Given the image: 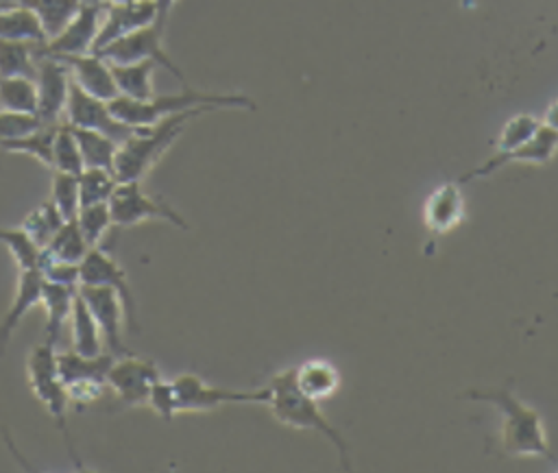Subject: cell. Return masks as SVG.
I'll use <instances>...</instances> for the list:
<instances>
[{
  "instance_id": "1",
  "label": "cell",
  "mask_w": 558,
  "mask_h": 473,
  "mask_svg": "<svg viewBox=\"0 0 558 473\" xmlns=\"http://www.w3.org/2000/svg\"><path fill=\"white\" fill-rule=\"evenodd\" d=\"M464 397L473 401H486L495 405V410L501 414V425L497 436L504 453L512 458H551V449L547 442L541 414L532 405L523 403L508 388H493V390L471 388L464 392Z\"/></svg>"
},
{
  "instance_id": "2",
  "label": "cell",
  "mask_w": 558,
  "mask_h": 473,
  "mask_svg": "<svg viewBox=\"0 0 558 473\" xmlns=\"http://www.w3.org/2000/svg\"><path fill=\"white\" fill-rule=\"evenodd\" d=\"M214 111L211 107H196L174 116H168L150 126L135 129L124 142H120L113 172L118 181H142L181 137L185 126L198 116Z\"/></svg>"
},
{
  "instance_id": "3",
  "label": "cell",
  "mask_w": 558,
  "mask_h": 473,
  "mask_svg": "<svg viewBox=\"0 0 558 473\" xmlns=\"http://www.w3.org/2000/svg\"><path fill=\"white\" fill-rule=\"evenodd\" d=\"M268 412L286 427L292 429H312L329 438V442L340 453L344 469H351L349 449L340 432L325 419L320 403L310 399L294 379V368H283L275 373L266 384V403Z\"/></svg>"
},
{
  "instance_id": "4",
  "label": "cell",
  "mask_w": 558,
  "mask_h": 473,
  "mask_svg": "<svg viewBox=\"0 0 558 473\" xmlns=\"http://www.w3.org/2000/svg\"><path fill=\"white\" fill-rule=\"evenodd\" d=\"M111 113L131 129L150 126L168 116L196 109L211 107L216 109H255V102L244 94H216V92H198L185 85L179 94H155L148 100H131L124 96H116L109 100Z\"/></svg>"
},
{
  "instance_id": "5",
  "label": "cell",
  "mask_w": 558,
  "mask_h": 473,
  "mask_svg": "<svg viewBox=\"0 0 558 473\" xmlns=\"http://www.w3.org/2000/svg\"><path fill=\"white\" fill-rule=\"evenodd\" d=\"M26 377H28V386L33 397L46 408V412L52 416L57 429L63 436L65 449L72 458V462L76 464V469H83L81 458L72 445V436L68 429V408H70V395L68 388L63 384V379L59 377L57 371V353L54 347L48 342L37 344L26 360Z\"/></svg>"
},
{
  "instance_id": "6",
  "label": "cell",
  "mask_w": 558,
  "mask_h": 473,
  "mask_svg": "<svg viewBox=\"0 0 558 473\" xmlns=\"http://www.w3.org/2000/svg\"><path fill=\"white\" fill-rule=\"evenodd\" d=\"M109 211L113 227L120 229H129L146 220H163L179 229L190 227L172 205L159 196H150L142 187V181H118L109 198Z\"/></svg>"
},
{
  "instance_id": "7",
  "label": "cell",
  "mask_w": 558,
  "mask_h": 473,
  "mask_svg": "<svg viewBox=\"0 0 558 473\" xmlns=\"http://www.w3.org/2000/svg\"><path fill=\"white\" fill-rule=\"evenodd\" d=\"M172 381L177 412H207L229 403H266V386L255 390H233L211 386L194 373L177 375Z\"/></svg>"
},
{
  "instance_id": "8",
  "label": "cell",
  "mask_w": 558,
  "mask_h": 473,
  "mask_svg": "<svg viewBox=\"0 0 558 473\" xmlns=\"http://www.w3.org/2000/svg\"><path fill=\"white\" fill-rule=\"evenodd\" d=\"M163 33L166 31L153 22L148 26H142V28L111 41L109 46L98 50V54L102 59H107L109 63H131V61L150 59L159 68L174 74L185 85V76H183L181 68L174 63V59L163 48Z\"/></svg>"
},
{
  "instance_id": "9",
  "label": "cell",
  "mask_w": 558,
  "mask_h": 473,
  "mask_svg": "<svg viewBox=\"0 0 558 473\" xmlns=\"http://www.w3.org/2000/svg\"><path fill=\"white\" fill-rule=\"evenodd\" d=\"M157 379H161L159 366L153 360L140 357L135 353L113 357L107 371V388L124 408L148 403L150 388Z\"/></svg>"
},
{
  "instance_id": "10",
  "label": "cell",
  "mask_w": 558,
  "mask_h": 473,
  "mask_svg": "<svg viewBox=\"0 0 558 473\" xmlns=\"http://www.w3.org/2000/svg\"><path fill=\"white\" fill-rule=\"evenodd\" d=\"M78 286H109L113 288L124 305V325L131 333H140V320H137V301L133 296V290L129 286L124 268L102 248L94 246L85 255V259L78 264Z\"/></svg>"
},
{
  "instance_id": "11",
  "label": "cell",
  "mask_w": 558,
  "mask_h": 473,
  "mask_svg": "<svg viewBox=\"0 0 558 473\" xmlns=\"http://www.w3.org/2000/svg\"><path fill=\"white\" fill-rule=\"evenodd\" d=\"M70 85H72V76L68 65L54 54L39 52L37 70H35V87H37V118L44 124L63 122Z\"/></svg>"
},
{
  "instance_id": "12",
  "label": "cell",
  "mask_w": 558,
  "mask_h": 473,
  "mask_svg": "<svg viewBox=\"0 0 558 473\" xmlns=\"http://www.w3.org/2000/svg\"><path fill=\"white\" fill-rule=\"evenodd\" d=\"M78 296L89 307V312L100 329L105 349L116 357L129 355L131 351L122 338L124 305H122L120 294L109 286H78Z\"/></svg>"
},
{
  "instance_id": "13",
  "label": "cell",
  "mask_w": 558,
  "mask_h": 473,
  "mask_svg": "<svg viewBox=\"0 0 558 473\" xmlns=\"http://www.w3.org/2000/svg\"><path fill=\"white\" fill-rule=\"evenodd\" d=\"M63 122L76 129H94L100 131L118 142H124L135 129L120 122L113 113L107 100L87 94L76 83L70 85V96L63 111Z\"/></svg>"
},
{
  "instance_id": "14",
  "label": "cell",
  "mask_w": 558,
  "mask_h": 473,
  "mask_svg": "<svg viewBox=\"0 0 558 473\" xmlns=\"http://www.w3.org/2000/svg\"><path fill=\"white\" fill-rule=\"evenodd\" d=\"M102 11H105V2L83 0L74 17L54 37H50L44 46H39V52L54 54V57L92 52L100 31Z\"/></svg>"
},
{
  "instance_id": "15",
  "label": "cell",
  "mask_w": 558,
  "mask_h": 473,
  "mask_svg": "<svg viewBox=\"0 0 558 473\" xmlns=\"http://www.w3.org/2000/svg\"><path fill=\"white\" fill-rule=\"evenodd\" d=\"M556 153H558V133L541 122L538 131H536L527 142H523L521 146H517V148L510 150V153L488 157L484 163H480V166H475L473 170H469L466 174H462V177L458 179V183L464 185V183H469L471 179L488 177V174H493L495 170H499V168H504V166H510V163H534V166H543V163H547L549 159H554Z\"/></svg>"
},
{
  "instance_id": "16",
  "label": "cell",
  "mask_w": 558,
  "mask_h": 473,
  "mask_svg": "<svg viewBox=\"0 0 558 473\" xmlns=\"http://www.w3.org/2000/svg\"><path fill=\"white\" fill-rule=\"evenodd\" d=\"M157 17L155 0H135V2H107L102 11L100 31L92 52L102 50L111 41L153 24Z\"/></svg>"
},
{
  "instance_id": "17",
  "label": "cell",
  "mask_w": 558,
  "mask_h": 473,
  "mask_svg": "<svg viewBox=\"0 0 558 473\" xmlns=\"http://www.w3.org/2000/svg\"><path fill=\"white\" fill-rule=\"evenodd\" d=\"M81 89L102 100H113L118 96V85L111 72V63L102 59L98 52H83V54H61L59 57Z\"/></svg>"
},
{
  "instance_id": "18",
  "label": "cell",
  "mask_w": 558,
  "mask_h": 473,
  "mask_svg": "<svg viewBox=\"0 0 558 473\" xmlns=\"http://www.w3.org/2000/svg\"><path fill=\"white\" fill-rule=\"evenodd\" d=\"M41 286L44 275L39 268H24L17 275L15 296L9 303L4 316L0 318V357L4 355L15 329L20 327L22 318L37 305H41Z\"/></svg>"
},
{
  "instance_id": "19",
  "label": "cell",
  "mask_w": 558,
  "mask_h": 473,
  "mask_svg": "<svg viewBox=\"0 0 558 473\" xmlns=\"http://www.w3.org/2000/svg\"><path fill=\"white\" fill-rule=\"evenodd\" d=\"M464 220V196L458 181L440 183L423 205V225L434 235L453 231Z\"/></svg>"
},
{
  "instance_id": "20",
  "label": "cell",
  "mask_w": 558,
  "mask_h": 473,
  "mask_svg": "<svg viewBox=\"0 0 558 473\" xmlns=\"http://www.w3.org/2000/svg\"><path fill=\"white\" fill-rule=\"evenodd\" d=\"M76 290H78V286H65V283L44 279V286H41V307L46 310L44 342L57 347V342L63 333V327L70 323Z\"/></svg>"
},
{
  "instance_id": "21",
  "label": "cell",
  "mask_w": 558,
  "mask_h": 473,
  "mask_svg": "<svg viewBox=\"0 0 558 473\" xmlns=\"http://www.w3.org/2000/svg\"><path fill=\"white\" fill-rule=\"evenodd\" d=\"M0 39L31 41L37 46H44L48 41L35 11H31L26 4L17 0L0 4Z\"/></svg>"
},
{
  "instance_id": "22",
  "label": "cell",
  "mask_w": 558,
  "mask_h": 473,
  "mask_svg": "<svg viewBox=\"0 0 558 473\" xmlns=\"http://www.w3.org/2000/svg\"><path fill=\"white\" fill-rule=\"evenodd\" d=\"M116 355L100 353V355H81L76 351L57 353V371L65 386L76 381H107V371Z\"/></svg>"
},
{
  "instance_id": "23",
  "label": "cell",
  "mask_w": 558,
  "mask_h": 473,
  "mask_svg": "<svg viewBox=\"0 0 558 473\" xmlns=\"http://www.w3.org/2000/svg\"><path fill=\"white\" fill-rule=\"evenodd\" d=\"M159 65L150 59L144 61H131V63H111V72L118 85V96L131 98V100H148L155 92V70Z\"/></svg>"
},
{
  "instance_id": "24",
  "label": "cell",
  "mask_w": 558,
  "mask_h": 473,
  "mask_svg": "<svg viewBox=\"0 0 558 473\" xmlns=\"http://www.w3.org/2000/svg\"><path fill=\"white\" fill-rule=\"evenodd\" d=\"M296 386L314 401H325L333 397L340 388V373L325 360H307L294 366Z\"/></svg>"
},
{
  "instance_id": "25",
  "label": "cell",
  "mask_w": 558,
  "mask_h": 473,
  "mask_svg": "<svg viewBox=\"0 0 558 473\" xmlns=\"http://www.w3.org/2000/svg\"><path fill=\"white\" fill-rule=\"evenodd\" d=\"M68 325H70V338H72V351H76L81 355L105 353V342H102L100 329H98L89 307L78 296V290H76V299H74Z\"/></svg>"
},
{
  "instance_id": "26",
  "label": "cell",
  "mask_w": 558,
  "mask_h": 473,
  "mask_svg": "<svg viewBox=\"0 0 558 473\" xmlns=\"http://www.w3.org/2000/svg\"><path fill=\"white\" fill-rule=\"evenodd\" d=\"M89 244L85 235L81 233L76 220H65L59 231L52 235V240L41 248V257L68 262V264H81L85 255L89 253Z\"/></svg>"
},
{
  "instance_id": "27",
  "label": "cell",
  "mask_w": 558,
  "mask_h": 473,
  "mask_svg": "<svg viewBox=\"0 0 558 473\" xmlns=\"http://www.w3.org/2000/svg\"><path fill=\"white\" fill-rule=\"evenodd\" d=\"M78 148H81V157H83V166L85 168H107L113 170L116 163V155L120 148V142L94 131V129H76L72 126Z\"/></svg>"
},
{
  "instance_id": "28",
  "label": "cell",
  "mask_w": 558,
  "mask_h": 473,
  "mask_svg": "<svg viewBox=\"0 0 558 473\" xmlns=\"http://www.w3.org/2000/svg\"><path fill=\"white\" fill-rule=\"evenodd\" d=\"M59 124H41L39 129L13 137V140H4L0 142V150L13 153V155H26L33 157L35 161H39L41 166L50 168L52 166V140H54V131Z\"/></svg>"
},
{
  "instance_id": "29",
  "label": "cell",
  "mask_w": 558,
  "mask_h": 473,
  "mask_svg": "<svg viewBox=\"0 0 558 473\" xmlns=\"http://www.w3.org/2000/svg\"><path fill=\"white\" fill-rule=\"evenodd\" d=\"M39 46L31 41L0 39V76L35 78Z\"/></svg>"
},
{
  "instance_id": "30",
  "label": "cell",
  "mask_w": 558,
  "mask_h": 473,
  "mask_svg": "<svg viewBox=\"0 0 558 473\" xmlns=\"http://www.w3.org/2000/svg\"><path fill=\"white\" fill-rule=\"evenodd\" d=\"M0 109L37 116V87L28 76H0Z\"/></svg>"
},
{
  "instance_id": "31",
  "label": "cell",
  "mask_w": 558,
  "mask_h": 473,
  "mask_svg": "<svg viewBox=\"0 0 558 473\" xmlns=\"http://www.w3.org/2000/svg\"><path fill=\"white\" fill-rule=\"evenodd\" d=\"M39 17L46 37H54L78 11L83 0H17Z\"/></svg>"
},
{
  "instance_id": "32",
  "label": "cell",
  "mask_w": 558,
  "mask_h": 473,
  "mask_svg": "<svg viewBox=\"0 0 558 473\" xmlns=\"http://www.w3.org/2000/svg\"><path fill=\"white\" fill-rule=\"evenodd\" d=\"M83 157L76 142V135L68 122H59L52 140V166L54 172H68V174H81L83 170Z\"/></svg>"
},
{
  "instance_id": "33",
  "label": "cell",
  "mask_w": 558,
  "mask_h": 473,
  "mask_svg": "<svg viewBox=\"0 0 558 473\" xmlns=\"http://www.w3.org/2000/svg\"><path fill=\"white\" fill-rule=\"evenodd\" d=\"M65 220H63V216L59 214V209L52 205V201L48 198V201H44V203H39L35 209H31L28 214H26V218L22 220V229L31 235V240L39 246V248H44L50 240H52V235L59 231V227L63 225Z\"/></svg>"
},
{
  "instance_id": "34",
  "label": "cell",
  "mask_w": 558,
  "mask_h": 473,
  "mask_svg": "<svg viewBox=\"0 0 558 473\" xmlns=\"http://www.w3.org/2000/svg\"><path fill=\"white\" fill-rule=\"evenodd\" d=\"M118 185V177L107 168H83L78 174V196L83 205L109 203L113 190Z\"/></svg>"
},
{
  "instance_id": "35",
  "label": "cell",
  "mask_w": 558,
  "mask_h": 473,
  "mask_svg": "<svg viewBox=\"0 0 558 473\" xmlns=\"http://www.w3.org/2000/svg\"><path fill=\"white\" fill-rule=\"evenodd\" d=\"M0 244L9 251L15 266L24 268H39L41 248L31 240V235L20 227H0Z\"/></svg>"
},
{
  "instance_id": "36",
  "label": "cell",
  "mask_w": 558,
  "mask_h": 473,
  "mask_svg": "<svg viewBox=\"0 0 558 473\" xmlns=\"http://www.w3.org/2000/svg\"><path fill=\"white\" fill-rule=\"evenodd\" d=\"M541 126V118L532 113H517L512 116L499 131L497 142H495V155H504L527 142Z\"/></svg>"
},
{
  "instance_id": "37",
  "label": "cell",
  "mask_w": 558,
  "mask_h": 473,
  "mask_svg": "<svg viewBox=\"0 0 558 473\" xmlns=\"http://www.w3.org/2000/svg\"><path fill=\"white\" fill-rule=\"evenodd\" d=\"M50 201L63 216V220H74L81 209V196H78V174L68 172H54L52 185H50Z\"/></svg>"
},
{
  "instance_id": "38",
  "label": "cell",
  "mask_w": 558,
  "mask_h": 473,
  "mask_svg": "<svg viewBox=\"0 0 558 473\" xmlns=\"http://www.w3.org/2000/svg\"><path fill=\"white\" fill-rule=\"evenodd\" d=\"M76 225L81 233L85 235L87 244L94 248L100 244L105 233L113 227L109 203H96V205H83L76 214Z\"/></svg>"
},
{
  "instance_id": "39",
  "label": "cell",
  "mask_w": 558,
  "mask_h": 473,
  "mask_svg": "<svg viewBox=\"0 0 558 473\" xmlns=\"http://www.w3.org/2000/svg\"><path fill=\"white\" fill-rule=\"evenodd\" d=\"M41 124L44 122L35 113H17V111L0 109V142L26 135V133L39 129Z\"/></svg>"
},
{
  "instance_id": "40",
  "label": "cell",
  "mask_w": 558,
  "mask_h": 473,
  "mask_svg": "<svg viewBox=\"0 0 558 473\" xmlns=\"http://www.w3.org/2000/svg\"><path fill=\"white\" fill-rule=\"evenodd\" d=\"M163 421H170L174 419L177 412V399H174V388H172V381H166V379H157L150 388V395H148V403Z\"/></svg>"
},
{
  "instance_id": "41",
  "label": "cell",
  "mask_w": 558,
  "mask_h": 473,
  "mask_svg": "<svg viewBox=\"0 0 558 473\" xmlns=\"http://www.w3.org/2000/svg\"><path fill=\"white\" fill-rule=\"evenodd\" d=\"M39 270H41L44 279H48V281H57V283H65V286H78L81 283L78 264H68V262H57V259L41 257Z\"/></svg>"
},
{
  "instance_id": "42",
  "label": "cell",
  "mask_w": 558,
  "mask_h": 473,
  "mask_svg": "<svg viewBox=\"0 0 558 473\" xmlns=\"http://www.w3.org/2000/svg\"><path fill=\"white\" fill-rule=\"evenodd\" d=\"M177 2H179V0H155V9H157L155 24H157V26H161L163 31H166V24H168L170 13H172V9H174V4H177Z\"/></svg>"
},
{
  "instance_id": "43",
  "label": "cell",
  "mask_w": 558,
  "mask_h": 473,
  "mask_svg": "<svg viewBox=\"0 0 558 473\" xmlns=\"http://www.w3.org/2000/svg\"><path fill=\"white\" fill-rule=\"evenodd\" d=\"M541 122L545 124V126H549V129H554L556 133H558V98L545 109V116L541 118Z\"/></svg>"
},
{
  "instance_id": "44",
  "label": "cell",
  "mask_w": 558,
  "mask_h": 473,
  "mask_svg": "<svg viewBox=\"0 0 558 473\" xmlns=\"http://www.w3.org/2000/svg\"><path fill=\"white\" fill-rule=\"evenodd\" d=\"M98 2H105V4H107V2H135V0H98Z\"/></svg>"
}]
</instances>
